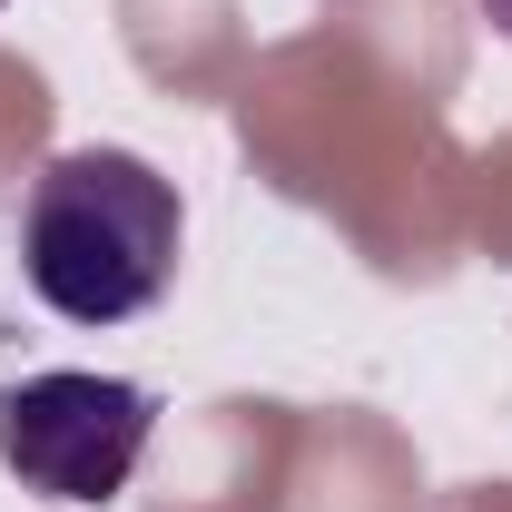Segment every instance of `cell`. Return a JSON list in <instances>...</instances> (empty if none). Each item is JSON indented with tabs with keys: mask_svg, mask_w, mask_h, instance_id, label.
I'll return each mask as SVG.
<instances>
[{
	"mask_svg": "<svg viewBox=\"0 0 512 512\" xmlns=\"http://www.w3.org/2000/svg\"><path fill=\"white\" fill-rule=\"evenodd\" d=\"M188 207L138 148H60L20 197V276L69 325H128L178 286Z\"/></svg>",
	"mask_w": 512,
	"mask_h": 512,
	"instance_id": "1",
	"label": "cell"
},
{
	"mask_svg": "<svg viewBox=\"0 0 512 512\" xmlns=\"http://www.w3.org/2000/svg\"><path fill=\"white\" fill-rule=\"evenodd\" d=\"M158 434V394L128 375H20L0 394V463L50 503H119Z\"/></svg>",
	"mask_w": 512,
	"mask_h": 512,
	"instance_id": "2",
	"label": "cell"
},
{
	"mask_svg": "<svg viewBox=\"0 0 512 512\" xmlns=\"http://www.w3.org/2000/svg\"><path fill=\"white\" fill-rule=\"evenodd\" d=\"M473 10H483V20H493V30L512 40V0H473Z\"/></svg>",
	"mask_w": 512,
	"mask_h": 512,
	"instance_id": "3",
	"label": "cell"
},
{
	"mask_svg": "<svg viewBox=\"0 0 512 512\" xmlns=\"http://www.w3.org/2000/svg\"><path fill=\"white\" fill-rule=\"evenodd\" d=\"M0 10H10V0H0Z\"/></svg>",
	"mask_w": 512,
	"mask_h": 512,
	"instance_id": "4",
	"label": "cell"
}]
</instances>
